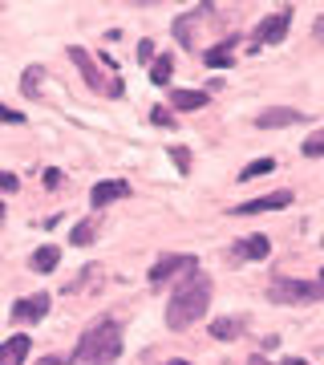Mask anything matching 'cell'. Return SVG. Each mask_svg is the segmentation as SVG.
Instances as JSON below:
<instances>
[{
  "label": "cell",
  "mask_w": 324,
  "mask_h": 365,
  "mask_svg": "<svg viewBox=\"0 0 324 365\" xmlns=\"http://www.w3.org/2000/svg\"><path fill=\"white\" fill-rule=\"evenodd\" d=\"M211 292H215V284H211V276H203L199 268L194 272H187L179 280V288L170 292V304H167V325L179 333V329H191L199 317L207 313L211 304Z\"/></svg>",
  "instance_id": "1"
},
{
  "label": "cell",
  "mask_w": 324,
  "mask_h": 365,
  "mask_svg": "<svg viewBox=\"0 0 324 365\" xmlns=\"http://www.w3.org/2000/svg\"><path fill=\"white\" fill-rule=\"evenodd\" d=\"M122 357V325L114 317H98L85 333L78 337L69 365H114Z\"/></svg>",
  "instance_id": "2"
},
{
  "label": "cell",
  "mask_w": 324,
  "mask_h": 365,
  "mask_svg": "<svg viewBox=\"0 0 324 365\" xmlns=\"http://www.w3.org/2000/svg\"><path fill=\"white\" fill-rule=\"evenodd\" d=\"M268 300L272 304H312V300H324V280L276 276L272 284H268Z\"/></svg>",
  "instance_id": "3"
},
{
  "label": "cell",
  "mask_w": 324,
  "mask_h": 365,
  "mask_svg": "<svg viewBox=\"0 0 324 365\" xmlns=\"http://www.w3.org/2000/svg\"><path fill=\"white\" fill-rule=\"evenodd\" d=\"M292 29V9H276L251 29V49H268V45H280Z\"/></svg>",
  "instance_id": "4"
},
{
  "label": "cell",
  "mask_w": 324,
  "mask_h": 365,
  "mask_svg": "<svg viewBox=\"0 0 324 365\" xmlns=\"http://www.w3.org/2000/svg\"><path fill=\"white\" fill-rule=\"evenodd\" d=\"M194 268H199V260H194L191 252H167V256H158L155 268H150V288H162L170 276L194 272Z\"/></svg>",
  "instance_id": "5"
},
{
  "label": "cell",
  "mask_w": 324,
  "mask_h": 365,
  "mask_svg": "<svg viewBox=\"0 0 324 365\" xmlns=\"http://www.w3.org/2000/svg\"><path fill=\"white\" fill-rule=\"evenodd\" d=\"M49 304H53L49 292H33V297H21V300H16L13 313H9V317H13L16 325H37V321H45Z\"/></svg>",
  "instance_id": "6"
},
{
  "label": "cell",
  "mask_w": 324,
  "mask_h": 365,
  "mask_svg": "<svg viewBox=\"0 0 324 365\" xmlns=\"http://www.w3.org/2000/svg\"><path fill=\"white\" fill-rule=\"evenodd\" d=\"M308 114H300L296 106H268L263 114H256L259 130H284V126H300Z\"/></svg>",
  "instance_id": "7"
},
{
  "label": "cell",
  "mask_w": 324,
  "mask_h": 365,
  "mask_svg": "<svg viewBox=\"0 0 324 365\" xmlns=\"http://www.w3.org/2000/svg\"><path fill=\"white\" fill-rule=\"evenodd\" d=\"M292 203V191H272V195H259V199H247V203H235L231 215H263V211H280Z\"/></svg>",
  "instance_id": "8"
},
{
  "label": "cell",
  "mask_w": 324,
  "mask_h": 365,
  "mask_svg": "<svg viewBox=\"0 0 324 365\" xmlns=\"http://www.w3.org/2000/svg\"><path fill=\"white\" fill-rule=\"evenodd\" d=\"M272 256V240L268 235H247V240H235V248H231V260L235 264H244V260H268Z\"/></svg>",
  "instance_id": "9"
},
{
  "label": "cell",
  "mask_w": 324,
  "mask_h": 365,
  "mask_svg": "<svg viewBox=\"0 0 324 365\" xmlns=\"http://www.w3.org/2000/svg\"><path fill=\"white\" fill-rule=\"evenodd\" d=\"M130 195V182L126 179H105V182H93L90 191V207L102 211L105 203H114V199H126Z\"/></svg>",
  "instance_id": "10"
},
{
  "label": "cell",
  "mask_w": 324,
  "mask_h": 365,
  "mask_svg": "<svg viewBox=\"0 0 324 365\" xmlns=\"http://www.w3.org/2000/svg\"><path fill=\"white\" fill-rule=\"evenodd\" d=\"M69 61L81 69V78L90 81V90H98V93H110V86H105V78L98 73V66H93V57L81 45H69Z\"/></svg>",
  "instance_id": "11"
},
{
  "label": "cell",
  "mask_w": 324,
  "mask_h": 365,
  "mask_svg": "<svg viewBox=\"0 0 324 365\" xmlns=\"http://www.w3.org/2000/svg\"><path fill=\"white\" fill-rule=\"evenodd\" d=\"M235 49H239V37H227L219 45H211V49H203V66H211V69L235 66Z\"/></svg>",
  "instance_id": "12"
},
{
  "label": "cell",
  "mask_w": 324,
  "mask_h": 365,
  "mask_svg": "<svg viewBox=\"0 0 324 365\" xmlns=\"http://www.w3.org/2000/svg\"><path fill=\"white\" fill-rule=\"evenodd\" d=\"M28 349H33V337H25V333L0 341V365H25Z\"/></svg>",
  "instance_id": "13"
},
{
  "label": "cell",
  "mask_w": 324,
  "mask_h": 365,
  "mask_svg": "<svg viewBox=\"0 0 324 365\" xmlns=\"http://www.w3.org/2000/svg\"><path fill=\"white\" fill-rule=\"evenodd\" d=\"M207 16V9H191V13H182L174 21V41H179L182 49H194V25Z\"/></svg>",
  "instance_id": "14"
},
{
  "label": "cell",
  "mask_w": 324,
  "mask_h": 365,
  "mask_svg": "<svg viewBox=\"0 0 324 365\" xmlns=\"http://www.w3.org/2000/svg\"><path fill=\"white\" fill-rule=\"evenodd\" d=\"M247 329V317H215L211 321V337L215 341H235Z\"/></svg>",
  "instance_id": "15"
},
{
  "label": "cell",
  "mask_w": 324,
  "mask_h": 365,
  "mask_svg": "<svg viewBox=\"0 0 324 365\" xmlns=\"http://www.w3.org/2000/svg\"><path fill=\"white\" fill-rule=\"evenodd\" d=\"M211 102L207 90H170V106L174 110H203Z\"/></svg>",
  "instance_id": "16"
},
{
  "label": "cell",
  "mask_w": 324,
  "mask_h": 365,
  "mask_svg": "<svg viewBox=\"0 0 324 365\" xmlns=\"http://www.w3.org/2000/svg\"><path fill=\"white\" fill-rule=\"evenodd\" d=\"M57 264H61V252L53 248V244H41V248L28 256V268H33V272H53Z\"/></svg>",
  "instance_id": "17"
},
{
  "label": "cell",
  "mask_w": 324,
  "mask_h": 365,
  "mask_svg": "<svg viewBox=\"0 0 324 365\" xmlns=\"http://www.w3.org/2000/svg\"><path fill=\"white\" fill-rule=\"evenodd\" d=\"M170 78H174V57L170 53H158L155 61H150V81L155 86H170Z\"/></svg>",
  "instance_id": "18"
},
{
  "label": "cell",
  "mask_w": 324,
  "mask_h": 365,
  "mask_svg": "<svg viewBox=\"0 0 324 365\" xmlns=\"http://www.w3.org/2000/svg\"><path fill=\"white\" fill-rule=\"evenodd\" d=\"M272 170H276V158H251V163L239 170L235 182H251V179H259V175H272Z\"/></svg>",
  "instance_id": "19"
},
{
  "label": "cell",
  "mask_w": 324,
  "mask_h": 365,
  "mask_svg": "<svg viewBox=\"0 0 324 365\" xmlns=\"http://www.w3.org/2000/svg\"><path fill=\"white\" fill-rule=\"evenodd\" d=\"M93 235H98V215H90V220H81L78 227H73V235H69V244H78V248H85V244H93Z\"/></svg>",
  "instance_id": "20"
},
{
  "label": "cell",
  "mask_w": 324,
  "mask_h": 365,
  "mask_svg": "<svg viewBox=\"0 0 324 365\" xmlns=\"http://www.w3.org/2000/svg\"><path fill=\"white\" fill-rule=\"evenodd\" d=\"M41 78H45V69L41 66H28L25 78H21V90H25V98H41Z\"/></svg>",
  "instance_id": "21"
},
{
  "label": "cell",
  "mask_w": 324,
  "mask_h": 365,
  "mask_svg": "<svg viewBox=\"0 0 324 365\" xmlns=\"http://www.w3.org/2000/svg\"><path fill=\"white\" fill-rule=\"evenodd\" d=\"M300 150H304V155H308V158H324V130L308 134V138H304V146H300Z\"/></svg>",
  "instance_id": "22"
},
{
  "label": "cell",
  "mask_w": 324,
  "mask_h": 365,
  "mask_svg": "<svg viewBox=\"0 0 324 365\" xmlns=\"http://www.w3.org/2000/svg\"><path fill=\"white\" fill-rule=\"evenodd\" d=\"M170 158H174V167H179L182 175L191 170V150H187V146H170Z\"/></svg>",
  "instance_id": "23"
},
{
  "label": "cell",
  "mask_w": 324,
  "mask_h": 365,
  "mask_svg": "<svg viewBox=\"0 0 324 365\" xmlns=\"http://www.w3.org/2000/svg\"><path fill=\"white\" fill-rule=\"evenodd\" d=\"M150 122H155V126H174V114H170L167 106H155V110H150Z\"/></svg>",
  "instance_id": "24"
},
{
  "label": "cell",
  "mask_w": 324,
  "mask_h": 365,
  "mask_svg": "<svg viewBox=\"0 0 324 365\" xmlns=\"http://www.w3.org/2000/svg\"><path fill=\"white\" fill-rule=\"evenodd\" d=\"M16 187H21V179H16L13 170H0V195H13Z\"/></svg>",
  "instance_id": "25"
},
{
  "label": "cell",
  "mask_w": 324,
  "mask_h": 365,
  "mask_svg": "<svg viewBox=\"0 0 324 365\" xmlns=\"http://www.w3.org/2000/svg\"><path fill=\"white\" fill-rule=\"evenodd\" d=\"M0 122H4V126H21V122H25V114H16V110H9V106L0 102Z\"/></svg>",
  "instance_id": "26"
},
{
  "label": "cell",
  "mask_w": 324,
  "mask_h": 365,
  "mask_svg": "<svg viewBox=\"0 0 324 365\" xmlns=\"http://www.w3.org/2000/svg\"><path fill=\"white\" fill-rule=\"evenodd\" d=\"M61 179H65V175H61L57 167H49V170H45V187H49V191H57V187H61Z\"/></svg>",
  "instance_id": "27"
},
{
  "label": "cell",
  "mask_w": 324,
  "mask_h": 365,
  "mask_svg": "<svg viewBox=\"0 0 324 365\" xmlns=\"http://www.w3.org/2000/svg\"><path fill=\"white\" fill-rule=\"evenodd\" d=\"M138 61H155V41H142L138 45Z\"/></svg>",
  "instance_id": "28"
},
{
  "label": "cell",
  "mask_w": 324,
  "mask_h": 365,
  "mask_svg": "<svg viewBox=\"0 0 324 365\" xmlns=\"http://www.w3.org/2000/svg\"><path fill=\"white\" fill-rule=\"evenodd\" d=\"M37 365H65V357H57V353H49V357H41Z\"/></svg>",
  "instance_id": "29"
},
{
  "label": "cell",
  "mask_w": 324,
  "mask_h": 365,
  "mask_svg": "<svg viewBox=\"0 0 324 365\" xmlns=\"http://www.w3.org/2000/svg\"><path fill=\"white\" fill-rule=\"evenodd\" d=\"M247 365H272V361H268L263 353H256V357H247Z\"/></svg>",
  "instance_id": "30"
},
{
  "label": "cell",
  "mask_w": 324,
  "mask_h": 365,
  "mask_svg": "<svg viewBox=\"0 0 324 365\" xmlns=\"http://www.w3.org/2000/svg\"><path fill=\"white\" fill-rule=\"evenodd\" d=\"M280 365H308L304 357H288V361H280Z\"/></svg>",
  "instance_id": "31"
},
{
  "label": "cell",
  "mask_w": 324,
  "mask_h": 365,
  "mask_svg": "<svg viewBox=\"0 0 324 365\" xmlns=\"http://www.w3.org/2000/svg\"><path fill=\"white\" fill-rule=\"evenodd\" d=\"M316 37H324V16H320V21H316Z\"/></svg>",
  "instance_id": "32"
},
{
  "label": "cell",
  "mask_w": 324,
  "mask_h": 365,
  "mask_svg": "<svg viewBox=\"0 0 324 365\" xmlns=\"http://www.w3.org/2000/svg\"><path fill=\"white\" fill-rule=\"evenodd\" d=\"M167 365H191V361H182V357H174V361H167Z\"/></svg>",
  "instance_id": "33"
},
{
  "label": "cell",
  "mask_w": 324,
  "mask_h": 365,
  "mask_svg": "<svg viewBox=\"0 0 324 365\" xmlns=\"http://www.w3.org/2000/svg\"><path fill=\"white\" fill-rule=\"evenodd\" d=\"M0 220H4V203H0Z\"/></svg>",
  "instance_id": "34"
},
{
  "label": "cell",
  "mask_w": 324,
  "mask_h": 365,
  "mask_svg": "<svg viewBox=\"0 0 324 365\" xmlns=\"http://www.w3.org/2000/svg\"><path fill=\"white\" fill-rule=\"evenodd\" d=\"M320 280H324V268H320Z\"/></svg>",
  "instance_id": "35"
}]
</instances>
